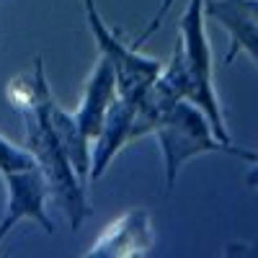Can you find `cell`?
<instances>
[{
    "mask_svg": "<svg viewBox=\"0 0 258 258\" xmlns=\"http://www.w3.org/2000/svg\"><path fill=\"white\" fill-rule=\"evenodd\" d=\"M119 96V83H116V70L114 64L106 59V57H98L96 68L85 83V93H83V101L75 111V119L80 124V129L85 132L91 142L98 137L101 126H103V119L109 114L111 103L116 101Z\"/></svg>",
    "mask_w": 258,
    "mask_h": 258,
    "instance_id": "8992f818",
    "label": "cell"
},
{
    "mask_svg": "<svg viewBox=\"0 0 258 258\" xmlns=\"http://www.w3.org/2000/svg\"><path fill=\"white\" fill-rule=\"evenodd\" d=\"M153 135L160 142L163 150V163H165V186L168 191L176 186L178 170L188 158H197L204 153H227L243 160H258L255 153L243 150L238 145H225L222 140L214 137L209 119L199 106H194L191 101H178L163 114L158 126L153 129Z\"/></svg>",
    "mask_w": 258,
    "mask_h": 258,
    "instance_id": "7a4b0ae2",
    "label": "cell"
},
{
    "mask_svg": "<svg viewBox=\"0 0 258 258\" xmlns=\"http://www.w3.org/2000/svg\"><path fill=\"white\" fill-rule=\"evenodd\" d=\"M245 181H248V186H250L253 191H258V160H255V168H253L250 173L245 176Z\"/></svg>",
    "mask_w": 258,
    "mask_h": 258,
    "instance_id": "7c38bea8",
    "label": "cell"
},
{
    "mask_svg": "<svg viewBox=\"0 0 258 258\" xmlns=\"http://www.w3.org/2000/svg\"><path fill=\"white\" fill-rule=\"evenodd\" d=\"M6 96L16 106L21 119H24V147L34 158L36 170L44 178L49 194L62 207L64 217L70 222V230H78L80 222L93 214V209H91L88 199H85L80 178L73 170V165L52 129V121H49V106H52L54 96L47 85L44 59L36 57L31 75L13 78Z\"/></svg>",
    "mask_w": 258,
    "mask_h": 258,
    "instance_id": "6da1fadb",
    "label": "cell"
},
{
    "mask_svg": "<svg viewBox=\"0 0 258 258\" xmlns=\"http://www.w3.org/2000/svg\"><path fill=\"white\" fill-rule=\"evenodd\" d=\"M150 248H153L150 214L135 209L106 230L103 238L88 250V255H145Z\"/></svg>",
    "mask_w": 258,
    "mask_h": 258,
    "instance_id": "ba28073f",
    "label": "cell"
},
{
    "mask_svg": "<svg viewBox=\"0 0 258 258\" xmlns=\"http://www.w3.org/2000/svg\"><path fill=\"white\" fill-rule=\"evenodd\" d=\"M83 8H85V21H88V26H91V34L98 44L101 57L109 59L116 70L119 96L140 101V96L150 88V83L158 78L163 62L155 59V57H145V54L137 52L135 44L121 41L119 34L111 31L106 26V21L101 18V13L96 8V0H83Z\"/></svg>",
    "mask_w": 258,
    "mask_h": 258,
    "instance_id": "277c9868",
    "label": "cell"
},
{
    "mask_svg": "<svg viewBox=\"0 0 258 258\" xmlns=\"http://www.w3.org/2000/svg\"><path fill=\"white\" fill-rule=\"evenodd\" d=\"M240 3H243V8L248 11V16L258 24V0H240Z\"/></svg>",
    "mask_w": 258,
    "mask_h": 258,
    "instance_id": "8fae6325",
    "label": "cell"
},
{
    "mask_svg": "<svg viewBox=\"0 0 258 258\" xmlns=\"http://www.w3.org/2000/svg\"><path fill=\"white\" fill-rule=\"evenodd\" d=\"M3 178H6V188H8V207H6L3 222H0V243H3V238L21 220H34L47 232H54V225L44 209L49 188L39 170L36 168L8 170V173H3Z\"/></svg>",
    "mask_w": 258,
    "mask_h": 258,
    "instance_id": "5b68a950",
    "label": "cell"
},
{
    "mask_svg": "<svg viewBox=\"0 0 258 258\" xmlns=\"http://www.w3.org/2000/svg\"><path fill=\"white\" fill-rule=\"evenodd\" d=\"M204 16L217 21L230 36L225 64H232L235 57L245 52L258 68V24L248 16L240 0H204Z\"/></svg>",
    "mask_w": 258,
    "mask_h": 258,
    "instance_id": "52a82bcc",
    "label": "cell"
},
{
    "mask_svg": "<svg viewBox=\"0 0 258 258\" xmlns=\"http://www.w3.org/2000/svg\"><path fill=\"white\" fill-rule=\"evenodd\" d=\"M26 168H36L34 158L29 155V150L16 147L11 140H6L0 135V173H8V170H26Z\"/></svg>",
    "mask_w": 258,
    "mask_h": 258,
    "instance_id": "30bf717a",
    "label": "cell"
},
{
    "mask_svg": "<svg viewBox=\"0 0 258 258\" xmlns=\"http://www.w3.org/2000/svg\"><path fill=\"white\" fill-rule=\"evenodd\" d=\"M49 121L78 178H91V140L80 129L75 114H68L57 101L49 106Z\"/></svg>",
    "mask_w": 258,
    "mask_h": 258,
    "instance_id": "9c48e42d",
    "label": "cell"
},
{
    "mask_svg": "<svg viewBox=\"0 0 258 258\" xmlns=\"http://www.w3.org/2000/svg\"><path fill=\"white\" fill-rule=\"evenodd\" d=\"M207 16H204V0H188V6L181 16V57H183V68L188 75V101L194 106H199L204 116L209 119V126L217 140L225 145H232L230 132L225 126L222 116V106L214 91V68H212V47L207 39Z\"/></svg>",
    "mask_w": 258,
    "mask_h": 258,
    "instance_id": "3957f363",
    "label": "cell"
}]
</instances>
